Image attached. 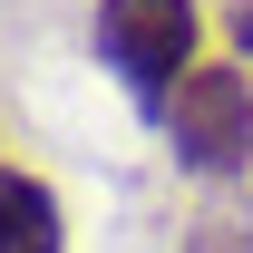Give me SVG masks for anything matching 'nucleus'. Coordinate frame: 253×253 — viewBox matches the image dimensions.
Here are the masks:
<instances>
[{
    "label": "nucleus",
    "instance_id": "nucleus-1",
    "mask_svg": "<svg viewBox=\"0 0 253 253\" xmlns=\"http://www.w3.org/2000/svg\"><path fill=\"white\" fill-rule=\"evenodd\" d=\"M166 166L175 175H195L205 195H234L253 175V68L224 49V59H195L185 78H175V97H166Z\"/></svg>",
    "mask_w": 253,
    "mask_h": 253
},
{
    "label": "nucleus",
    "instance_id": "nucleus-2",
    "mask_svg": "<svg viewBox=\"0 0 253 253\" xmlns=\"http://www.w3.org/2000/svg\"><path fill=\"white\" fill-rule=\"evenodd\" d=\"M88 39H97V68H107L146 117H166L175 78L205 59V0H97Z\"/></svg>",
    "mask_w": 253,
    "mask_h": 253
},
{
    "label": "nucleus",
    "instance_id": "nucleus-3",
    "mask_svg": "<svg viewBox=\"0 0 253 253\" xmlns=\"http://www.w3.org/2000/svg\"><path fill=\"white\" fill-rule=\"evenodd\" d=\"M0 253H68V205L30 166H0Z\"/></svg>",
    "mask_w": 253,
    "mask_h": 253
},
{
    "label": "nucleus",
    "instance_id": "nucleus-4",
    "mask_svg": "<svg viewBox=\"0 0 253 253\" xmlns=\"http://www.w3.org/2000/svg\"><path fill=\"white\" fill-rule=\"evenodd\" d=\"M175 253H253V214L234 205V195H205V205L185 214V244Z\"/></svg>",
    "mask_w": 253,
    "mask_h": 253
},
{
    "label": "nucleus",
    "instance_id": "nucleus-5",
    "mask_svg": "<svg viewBox=\"0 0 253 253\" xmlns=\"http://www.w3.org/2000/svg\"><path fill=\"white\" fill-rule=\"evenodd\" d=\"M224 39H234V59L253 68V0H224Z\"/></svg>",
    "mask_w": 253,
    "mask_h": 253
},
{
    "label": "nucleus",
    "instance_id": "nucleus-6",
    "mask_svg": "<svg viewBox=\"0 0 253 253\" xmlns=\"http://www.w3.org/2000/svg\"><path fill=\"white\" fill-rule=\"evenodd\" d=\"M0 166H10V146H0Z\"/></svg>",
    "mask_w": 253,
    "mask_h": 253
}]
</instances>
